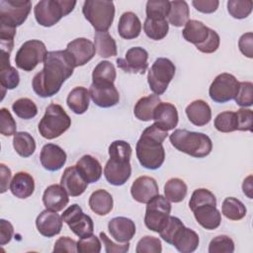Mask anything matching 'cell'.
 <instances>
[{
	"instance_id": "obj_35",
	"label": "cell",
	"mask_w": 253,
	"mask_h": 253,
	"mask_svg": "<svg viewBox=\"0 0 253 253\" xmlns=\"http://www.w3.org/2000/svg\"><path fill=\"white\" fill-rule=\"evenodd\" d=\"M95 47L99 56L108 58L118 53L117 43L108 32H96L94 35Z\"/></svg>"
},
{
	"instance_id": "obj_4",
	"label": "cell",
	"mask_w": 253,
	"mask_h": 253,
	"mask_svg": "<svg viewBox=\"0 0 253 253\" xmlns=\"http://www.w3.org/2000/svg\"><path fill=\"white\" fill-rule=\"evenodd\" d=\"M169 139L177 150L196 158L208 156L212 149L211 139L203 132L178 128L170 134Z\"/></svg>"
},
{
	"instance_id": "obj_15",
	"label": "cell",
	"mask_w": 253,
	"mask_h": 253,
	"mask_svg": "<svg viewBox=\"0 0 253 253\" xmlns=\"http://www.w3.org/2000/svg\"><path fill=\"white\" fill-rule=\"evenodd\" d=\"M147 59L148 52L140 46H134L126 52L124 58L117 59V65L127 73L143 74L148 67Z\"/></svg>"
},
{
	"instance_id": "obj_23",
	"label": "cell",
	"mask_w": 253,
	"mask_h": 253,
	"mask_svg": "<svg viewBox=\"0 0 253 253\" xmlns=\"http://www.w3.org/2000/svg\"><path fill=\"white\" fill-rule=\"evenodd\" d=\"M68 196L69 195L61 185L53 184L44 190L42 203L45 209L53 211H60L67 206L69 202Z\"/></svg>"
},
{
	"instance_id": "obj_11",
	"label": "cell",
	"mask_w": 253,
	"mask_h": 253,
	"mask_svg": "<svg viewBox=\"0 0 253 253\" xmlns=\"http://www.w3.org/2000/svg\"><path fill=\"white\" fill-rule=\"evenodd\" d=\"M170 212V202L164 196L158 194L147 203L144 215L145 226L149 230L158 233L167 221Z\"/></svg>"
},
{
	"instance_id": "obj_3",
	"label": "cell",
	"mask_w": 253,
	"mask_h": 253,
	"mask_svg": "<svg viewBox=\"0 0 253 253\" xmlns=\"http://www.w3.org/2000/svg\"><path fill=\"white\" fill-rule=\"evenodd\" d=\"M110 159L104 168V176L114 186L124 185L131 175V146L125 140H115L109 146Z\"/></svg>"
},
{
	"instance_id": "obj_2",
	"label": "cell",
	"mask_w": 253,
	"mask_h": 253,
	"mask_svg": "<svg viewBox=\"0 0 253 253\" xmlns=\"http://www.w3.org/2000/svg\"><path fill=\"white\" fill-rule=\"evenodd\" d=\"M168 133L159 128L155 124L147 126L136 142L135 152L140 165L149 170L162 166L165 160L163 141Z\"/></svg>"
},
{
	"instance_id": "obj_56",
	"label": "cell",
	"mask_w": 253,
	"mask_h": 253,
	"mask_svg": "<svg viewBox=\"0 0 253 253\" xmlns=\"http://www.w3.org/2000/svg\"><path fill=\"white\" fill-rule=\"evenodd\" d=\"M53 252H77V242L68 236L59 237L54 243Z\"/></svg>"
},
{
	"instance_id": "obj_5",
	"label": "cell",
	"mask_w": 253,
	"mask_h": 253,
	"mask_svg": "<svg viewBox=\"0 0 253 253\" xmlns=\"http://www.w3.org/2000/svg\"><path fill=\"white\" fill-rule=\"evenodd\" d=\"M71 126V119L58 104H50L39 123L40 134L46 139H53L63 134Z\"/></svg>"
},
{
	"instance_id": "obj_59",
	"label": "cell",
	"mask_w": 253,
	"mask_h": 253,
	"mask_svg": "<svg viewBox=\"0 0 253 253\" xmlns=\"http://www.w3.org/2000/svg\"><path fill=\"white\" fill-rule=\"evenodd\" d=\"M14 228L10 221L6 219H0V244L5 245L9 243L13 237Z\"/></svg>"
},
{
	"instance_id": "obj_61",
	"label": "cell",
	"mask_w": 253,
	"mask_h": 253,
	"mask_svg": "<svg viewBox=\"0 0 253 253\" xmlns=\"http://www.w3.org/2000/svg\"><path fill=\"white\" fill-rule=\"evenodd\" d=\"M251 179H252V176H248V177L243 181V184H242L243 193H244L249 199H252V195H251V192H252V182H251Z\"/></svg>"
},
{
	"instance_id": "obj_38",
	"label": "cell",
	"mask_w": 253,
	"mask_h": 253,
	"mask_svg": "<svg viewBox=\"0 0 253 253\" xmlns=\"http://www.w3.org/2000/svg\"><path fill=\"white\" fill-rule=\"evenodd\" d=\"M13 146L22 157H30L36 150V141L27 131H19L14 134Z\"/></svg>"
},
{
	"instance_id": "obj_25",
	"label": "cell",
	"mask_w": 253,
	"mask_h": 253,
	"mask_svg": "<svg viewBox=\"0 0 253 253\" xmlns=\"http://www.w3.org/2000/svg\"><path fill=\"white\" fill-rule=\"evenodd\" d=\"M197 222L208 230L217 228L221 222V213L216 209V206L205 205L193 211Z\"/></svg>"
},
{
	"instance_id": "obj_27",
	"label": "cell",
	"mask_w": 253,
	"mask_h": 253,
	"mask_svg": "<svg viewBox=\"0 0 253 253\" xmlns=\"http://www.w3.org/2000/svg\"><path fill=\"white\" fill-rule=\"evenodd\" d=\"M10 191L16 198H29L35 191V180L33 176L24 171L16 173L11 180Z\"/></svg>"
},
{
	"instance_id": "obj_39",
	"label": "cell",
	"mask_w": 253,
	"mask_h": 253,
	"mask_svg": "<svg viewBox=\"0 0 253 253\" xmlns=\"http://www.w3.org/2000/svg\"><path fill=\"white\" fill-rule=\"evenodd\" d=\"M246 208L244 204L236 198L228 197L222 202L221 212L230 220H240L246 215Z\"/></svg>"
},
{
	"instance_id": "obj_16",
	"label": "cell",
	"mask_w": 253,
	"mask_h": 253,
	"mask_svg": "<svg viewBox=\"0 0 253 253\" xmlns=\"http://www.w3.org/2000/svg\"><path fill=\"white\" fill-rule=\"evenodd\" d=\"M89 95L95 105L101 108H111L120 101V95L114 83H92Z\"/></svg>"
},
{
	"instance_id": "obj_8",
	"label": "cell",
	"mask_w": 253,
	"mask_h": 253,
	"mask_svg": "<svg viewBox=\"0 0 253 253\" xmlns=\"http://www.w3.org/2000/svg\"><path fill=\"white\" fill-rule=\"evenodd\" d=\"M31 9L30 0H0V27L16 29L24 24Z\"/></svg>"
},
{
	"instance_id": "obj_33",
	"label": "cell",
	"mask_w": 253,
	"mask_h": 253,
	"mask_svg": "<svg viewBox=\"0 0 253 253\" xmlns=\"http://www.w3.org/2000/svg\"><path fill=\"white\" fill-rule=\"evenodd\" d=\"M113 197L106 190H96L89 198V207L91 211L98 215L108 214L113 210Z\"/></svg>"
},
{
	"instance_id": "obj_28",
	"label": "cell",
	"mask_w": 253,
	"mask_h": 253,
	"mask_svg": "<svg viewBox=\"0 0 253 253\" xmlns=\"http://www.w3.org/2000/svg\"><path fill=\"white\" fill-rule=\"evenodd\" d=\"M118 32L121 38L125 40L137 38L141 32V23L139 18L132 12H125L120 17Z\"/></svg>"
},
{
	"instance_id": "obj_26",
	"label": "cell",
	"mask_w": 253,
	"mask_h": 253,
	"mask_svg": "<svg viewBox=\"0 0 253 253\" xmlns=\"http://www.w3.org/2000/svg\"><path fill=\"white\" fill-rule=\"evenodd\" d=\"M188 120L197 126L208 125L211 120V110L204 100H195L186 108Z\"/></svg>"
},
{
	"instance_id": "obj_37",
	"label": "cell",
	"mask_w": 253,
	"mask_h": 253,
	"mask_svg": "<svg viewBox=\"0 0 253 253\" xmlns=\"http://www.w3.org/2000/svg\"><path fill=\"white\" fill-rule=\"evenodd\" d=\"M188 187L180 178H171L164 185V197L172 203L182 202L187 195Z\"/></svg>"
},
{
	"instance_id": "obj_30",
	"label": "cell",
	"mask_w": 253,
	"mask_h": 253,
	"mask_svg": "<svg viewBox=\"0 0 253 253\" xmlns=\"http://www.w3.org/2000/svg\"><path fill=\"white\" fill-rule=\"evenodd\" d=\"M76 167L88 182V184L99 181L102 176V166L98 159L92 155H83L77 161Z\"/></svg>"
},
{
	"instance_id": "obj_19",
	"label": "cell",
	"mask_w": 253,
	"mask_h": 253,
	"mask_svg": "<svg viewBox=\"0 0 253 253\" xmlns=\"http://www.w3.org/2000/svg\"><path fill=\"white\" fill-rule=\"evenodd\" d=\"M62 217L50 210L42 211L36 219V226L38 231L44 237H52L57 235L62 228Z\"/></svg>"
},
{
	"instance_id": "obj_60",
	"label": "cell",
	"mask_w": 253,
	"mask_h": 253,
	"mask_svg": "<svg viewBox=\"0 0 253 253\" xmlns=\"http://www.w3.org/2000/svg\"><path fill=\"white\" fill-rule=\"evenodd\" d=\"M1 168V193H5L8 190L9 182L11 179V170L3 163L0 164Z\"/></svg>"
},
{
	"instance_id": "obj_58",
	"label": "cell",
	"mask_w": 253,
	"mask_h": 253,
	"mask_svg": "<svg viewBox=\"0 0 253 253\" xmlns=\"http://www.w3.org/2000/svg\"><path fill=\"white\" fill-rule=\"evenodd\" d=\"M192 5L201 13L211 14L216 11L219 2L217 0H193Z\"/></svg>"
},
{
	"instance_id": "obj_7",
	"label": "cell",
	"mask_w": 253,
	"mask_h": 253,
	"mask_svg": "<svg viewBox=\"0 0 253 253\" xmlns=\"http://www.w3.org/2000/svg\"><path fill=\"white\" fill-rule=\"evenodd\" d=\"M75 5L76 1L71 0H42L34 8L36 21L41 26L51 27L71 13Z\"/></svg>"
},
{
	"instance_id": "obj_12",
	"label": "cell",
	"mask_w": 253,
	"mask_h": 253,
	"mask_svg": "<svg viewBox=\"0 0 253 253\" xmlns=\"http://www.w3.org/2000/svg\"><path fill=\"white\" fill-rule=\"evenodd\" d=\"M61 217L69 226L70 230L79 238L88 237L94 232V223L92 218L88 214H85L77 204L69 206L63 211Z\"/></svg>"
},
{
	"instance_id": "obj_18",
	"label": "cell",
	"mask_w": 253,
	"mask_h": 253,
	"mask_svg": "<svg viewBox=\"0 0 253 253\" xmlns=\"http://www.w3.org/2000/svg\"><path fill=\"white\" fill-rule=\"evenodd\" d=\"M60 185L64 188L67 194L71 197H78L82 195L88 187V182L80 173L76 165L67 167L60 180Z\"/></svg>"
},
{
	"instance_id": "obj_9",
	"label": "cell",
	"mask_w": 253,
	"mask_h": 253,
	"mask_svg": "<svg viewBox=\"0 0 253 253\" xmlns=\"http://www.w3.org/2000/svg\"><path fill=\"white\" fill-rule=\"evenodd\" d=\"M174 63L165 57L157 58L148 70L147 82L151 91L156 95L163 94L175 75Z\"/></svg>"
},
{
	"instance_id": "obj_49",
	"label": "cell",
	"mask_w": 253,
	"mask_h": 253,
	"mask_svg": "<svg viewBox=\"0 0 253 253\" xmlns=\"http://www.w3.org/2000/svg\"><path fill=\"white\" fill-rule=\"evenodd\" d=\"M236 104L240 107H251L253 104V84L249 81L239 82V89L234 98Z\"/></svg>"
},
{
	"instance_id": "obj_14",
	"label": "cell",
	"mask_w": 253,
	"mask_h": 253,
	"mask_svg": "<svg viewBox=\"0 0 253 253\" xmlns=\"http://www.w3.org/2000/svg\"><path fill=\"white\" fill-rule=\"evenodd\" d=\"M64 50L74 67L85 65L96 53L95 44L86 38H77L71 41Z\"/></svg>"
},
{
	"instance_id": "obj_40",
	"label": "cell",
	"mask_w": 253,
	"mask_h": 253,
	"mask_svg": "<svg viewBox=\"0 0 253 253\" xmlns=\"http://www.w3.org/2000/svg\"><path fill=\"white\" fill-rule=\"evenodd\" d=\"M117 77L116 68L108 60L100 61L93 70L92 83H114Z\"/></svg>"
},
{
	"instance_id": "obj_34",
	"label": "cell",
	"mask_w": 253,
	"mask_h": 253,
	"mask_svg": "<svg viewBox=\"0 0 253 253\" xmlns=\"http://www.w3.org/2000/svg\"><path fill=\"white\" fill-rule=\"evenodd\" d=\"M160 102L161 100L156 94L140 98L136 102L133 109V114L135 118L142 122H149L153 120L154 110Z\"/></svg>"
},
{
	"instance_id": "obj_32",
	"label": "cell",
	"mask_w": 253,
	"mask_h": 253,
	"mask_svg": "<svg viewBox=\"0 0 253 253\" xmlns=\"http://www.w3.org/2000/svg\"><path fill=\"white\" fill-rule=\"evenodd\" d=\"M89 90H87V88L77 86L69 92L66 98V104L73 113L81 115L89 108Z\"/></svg>"
},
{
	"instance_id": "obj_20",
	"label": "cell",
	"mask_w": 253,
	"mask_h": 253,
	"mask_svg": "<svg viewBox=\"0 0 253 253\" xmlns=\"http://www.w3.org/2000/svg\"><path fill=\"white\" fill-rule=\"evenodd\" d=\"M40 160L42 166L47 171H57L61 169L66 162L65 151L57 144H44L41 150Z\"/></svg>"
},
{
	"instance_id": "obj_36",
	"label": "cell",
	"mask_w": 253,
	"mask_h": 253,
	"mask_svg": "<svg viewBox=\"0 0 253 253\" xmlns=\"http://www.w3.org/2000/svg\"><path fill=\"white\" fill-rule=\"evenodd\" d=\"M190 17V9L188 3L182 1H171L170 10L168 13V23L174 27H182L188 21Z\"/></svg>"
},
{
	"instance_id": "obj_22",
	"label": "cell",
	"mask_w": 253,
	"mask_h": 253,
	"mask_svg": "<svg viewBox=\"0 0 253 253\" xmlns=\"http://www.w3.org/2000/svg\"><path fill=\"white\" fill-rule=\"evenodd\" d=\"M154 124L162 130L174 129L178 125V111L173 104L160 102L153 113Z\"/></svg>"
},
{
	"instance_id": "obj_13",
	"label": "cell",
	"mask_w": 253,
	"mask_h": 253,
	"mask_svg": "<svg viewBox=\"0 0 253 253\" xmlns=\"http://www.w3.org/2000/svg\"><path fill=\"white\" fill-rule=\"evenodd\" d=\"M239 82L229 73L218 74L209 88V95L215 103H225L233 100L238 92Z\"/></svg>"
},
{
	"instance_id": "obj_6",
	"label": "cell",
	"mask_w": 253,
	"mask_h": 253,
	"mask_svg": "<svg viewBox=\"0 0 253 253\" xmlns=\"http://www.w3.org/2000/svg\"><path fill=\"white\" fill-rule=\"evenodd\" d=\"M82 13L96 32H107L115 18V5L113 1L86 0Z\"/></svg>"
},
{
	"instance_id": "obj_43",
	"label": "cell",
	"mask_w": 253,
	"mask_h": 253,
	"mask_svg": "<svg viewBox=\"0 0 253 253\" xmlns=\"http://www.w3.org/2000/svg\"><path fill=\"white\" fill-rule=\"evenodd\" d=\"M213 125L220 132H232L237 130L238 122L236 112L225 111L218 114L214 119Z\"/></svg>"
},
{
	"instance_id": "obj_31",
	"label": "cell",
	"mask_w": 253,
	"mask_h": 253,
	"mask_svg": "<svg viewBox=\"0 0 253 253\" xmlns=\"http://www.w3.org/2000/svg\"><path fill=\"white\" fill-rule=\"evenodd\" d=\"M209 34H210V28L207 27L201 21H197V20H189L185 24V27L182 31L183 38L187 42L195 45H198L204 42L208 39Z\"/></svg>"
},
{
	"instance_id": "obj_42",
	"label": "cell",
	"mask_w": 253,
	"mask_h": 253,
	"mask_svg": "<svg viewBox=\"0 0 253 253\" xmlns=\"http://www.w3.org/2000/svg\"><path fill=\"white\" fill-rule=\"evenodd\" d=\"M170 10V1L149 0L146 2V18L150 20H166Z\"/></svg>"
},
{
	"instance_id": "obj_29",
	"label": "cell",
	"mask_w": 253,
	"mask_h": 253,
	"mask_svg": "<svg viewBox=\"0 0 253 253\" xmlns=\"http://www.w3.org/2000/svg\"><path fill=\"white\" fill-rule=\"evenodd\" d=\"M200 238L198 233L184 226L174 237L172 245L181 253H192L198 248Z\"/></svg>"
},
{
	"instance_id": "obj_52",
	"label": "cell",
	"mask_w": 253,
	"mask_h": 253,
	"mask_svg": "<svg viewBox=\"0 0 253 253\" xmlns=\"http://www.w3.org/2000/svg\"><path fill=\"white\" fill-rule=\"evenodd\" d=\"M102 244L96 235H90L85 238H80L77 242V252L79 253H99Z\"/></svg>"
},
{
	"instance_id": "obj_51",
	"label": "cell",
	"mask_w": 253,
	"mask_h": 253,
	"mask_svg": "<svg viewBox=\"0 0 253 253\" xmlns=\"http://www.w3.org/2000/svg\"><path fill=\"white\" fill-rule=\"evenodd\" d=\"M17 125L11 113L6 108L0 110V132L5 136L14 135L16 133Z\"/></svg>"
},
{
	"instance_id": "obj_55",
	"label": "cell",
	"mask_w": 253,
	"mask_h": 253,
	"mask_svg": "<svg viewBox=\"0 0 253 253\" xmlns=\"http://www.w3.org/2000/svg\"><path fill=\"white\" fill-rule=\"evenodd\" d=\"M100 238L105 245V251L107 253H126L129 250V242L124 244H118L112 241L105 232H100Z\"/></svg>"
},
{
	"instance_id": "obj_10",
	"label": "cell",
	"mask_w": 253,
	"mask_h": 253,
	"mask_svg": "<svg viewBox=\"0 0 253 253\" xmlns=\"http://www.w3.org/2000/svg\"><path fill=\"white\" fill-rule=\"evenodd\" d=\"M48 51L45 44L39 40H30L25 42L15 56V63L18 68L24 71H32L36 66L43 62Z\"/></svg>"
},
{
	"instance_id": "obj_50",
	"label": "cell",
	"mask_w": 253,
	"mask_h": 253,
	"mask_svg": "<svg viewBox=\"0 0 253 253\" xmlns=\"http://www.w3.org/2000/svg\"><path fill=\"white\" fill-rule=\"evenodd\" d=\"M136 253H161L162 244L159 238L146 235L142 237L136 244Z\"/></svg>"
},
{
	"instance_id": "obj_57",
	"label": "cell",
	"mask_w": 253,
	"mask_h": 253,
	"mask_svg": "<svg viewBox=\"0 0 253 253\" xmlns=\"http://www.w3.org/2000/svg\"><path fill=\"white\" fill-rule=\"evenodd\" d=\"M239 50L248 58L253 57V34L251 32L243 34L238 41Z\"/></svg>"
},
{
	"instance_id": "obj_45",
	"label": "cell",
	"mask_w": 253,
	"mask_h": 253,
	"mask_svg": "<svg viewBox=\"0 0 253 253\" xmlns=\"http://www.w3.org/2000/svg\"><path fill=\"white\" fill-rule=\"evenodd\" d=\"M205 205H211L216 206V199L215 196L208 189L201 188L197 189L193 192L190 202H189V208L193 211L195 209L205 206Z\"/></svg>"
},
{
	"instance_id": "obj_17",
	"label": "cell",
	"mask_w": 253,
	"mask_h": 253,
	"mask_svg": "<svg viewBox=\"0 0 253 253\" xmlns=\"http://www.w3.org/2000/svg\"><path fill=\"white\" fill-rule=\"evenodd\" d=\"M130 194L136 202L147 204L159 194L157 182L152 177L140 176L133 181L130 187Z\"/></svg>"
},
{
	"instance_id": "obj_41",
	"label": "cell",
	"mask_w": 253,
	"mask_h": 253,
	"mask_svg": "<svg viewBox=\"0 0 253 253\" xmlns=\"http://www.w3.org/2000/svg\"><path fill=\"white\" fill-rule=\"evenodd\" d=\"M143 31L149 39L160 41L167 36L169 23L167 20H150L146 18L143 24Z\"/></svg>"
},
{
	"instance_id": "obj_24",
	"label": "cell",
	"mask_w": 253,
	"mask_h": 253,
	"mask_svg": "<svg viewBox=\"0 0 253 253\" xmlns=\"http://www.w3.org/2000/svg\"><path fill=\"white\" fill-rule=\"evenodd\" d=\"M20 82V75L15 67L10 64V53L1 51L0 63V84L2 87V94L4 96L5 90L15 89Z\"/></svg>"
},
{
	"instance_id": "obj_46",
	"label": "cell",
	"mask_w": 253,
	"mask_h": 253,
	"mask_svg": "<svg viewBox=\"0 0 253 253\" xmlns=\"http://www.w3.org/2000/svg\"><path fill=\"white\" fill-rule=\"evenodd\" d=\"M253 8V2L251 0H229L227 1V11L234 19L247 18Z\"/></svg>"
},
{
	"instance_id": "obj_44",
	"label": "cell",
	"mask_w": 253,
	"mask_h": 253,
	"mask_svg": "<svg viewBox=\"0 0 253 253\" xmlns=\"http://www.w3.org/2000/svg\"><path fill=\"white\" fill-rule=\"evenodd\" d=\"M12 110L21 119L30 120L37 116V105L29 98H20L16 100L12 105Z\"/></svg>"
},
{
	"instance_id": "obj_48",
	"label": "cell",
	"mask_w": 253,
	"mask_h": 253,
	"mask_svg": "<svg viewBox=\"0 0 253 253\" xmlns=\"http://www.w3.org/2000/svg\"><path fill=\"white\" fill-rule=\"evenodd\" d=\"M234 242L227 235H217L212 238L209 245V253H232Z\"/></svg>"
},
{
	"instance_id": "obj_53",
	"label": "cell",
	"mask_w": 253,
	"mask_h": 253,
	"mask_svg": "<svg viewBox=\"0 0 253 253\" xmlns=\"http://www.w3.org/2000/svg\"><path fill=\"white\" fill-rule=\"evenodd\" d=\"M219 43H220V39H219L218 34L214 30L210 29V34H209L208 39L204 42H202L201 44L196 45V47L201 52L212 53V52L217 50V48L219 46Z\"/></svg>"
},
{
	"instance_id": "obj_47",
	"label": "cell",
	"mask_w": 253,
	"mask_h": 253,
	"mask_svg": "<svg viewBox=\"0 0 253 253\" xmlns=\"http://www.w3.org/2000/svg\"><path fill=\"white\" fill-rule=\"evenodd\" d=\"M184 226L185 225L180 220V218H178L176 216L169 215L167 221L165 222V224L163 225V227L160 229V231L158 233H159L160 237L165 242H167L168 244H172L174 237L179 232V230L181 228H183Z\"/></svg>"
},
{
	"instance_id": "obj_54",
	"label": "cell",
	"mask_w": 253,
	"mask_h": 253,
	"mask_svg": "<svg viewBox=\"0 0 253 253\" xmlns=\"http://www.w3.org/2000/svg\"><path fill=\"white\" fill-rule=\"evenodd\" d=\"M238 127L237 130L242 131H251L252 130V120L253 113L250 109L241 108L236 112Z\"/></svg>"
},
{
	"instance_id": "obj_1",
	"label": "cell",
	"mask_w": 253,
	"mask_h": 253,
	"mask_svg": "<svg viewBox=\"0 0 253 253\" xmlns=\"http://www.w3.org/2000/svg\"><path fill=\"white\" fill-rule=\"evenodd\" d=\"M74 68L65 50L48 51L43 59V68L33 78V90L42 98L52 97L73 74Z\"/></svg>"
},
{
	"instance_id": "obj_21",
	"label": "cell",
	"mask_w": 253,
	"mask_h": 253,
	"mask_svg": "<svg viewBox=\"0 0 253 253\" xmlns=\"http://www.w3.org/2000/svg\"><path fill=\"white\" fill-rule=\"evenodd\" d=\"M108 229L111 236L120 243L129 242L136 231L134 222L125 216L112 218L108 223Z\"/></svg>"
}]
</instances>
